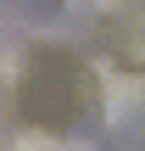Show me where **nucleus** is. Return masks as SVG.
I'll return each mask as SVG.
<instances>
[{"mask_svg":"<svg viewBox=\"0 0 145 151\" xmlns=\"http://www.w3.org/2000/svg\"><path fill=\"white\" fill-rule=\"evenodd\" d=\"M17 151H78V146H67V140H45V134H28V140H17Z\"/></svg>","mask_w":145,"mask_h":151,"instance_id":"obj_1","label":"nucleus"}]
</instances>
